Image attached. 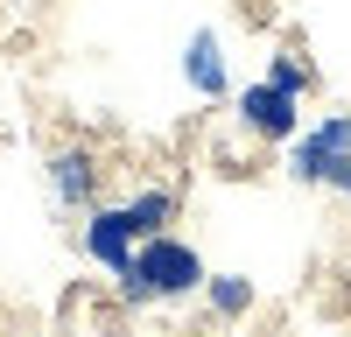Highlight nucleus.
Returning a JSON list of instances; mask_svg holds the SVG:
<instances>
[{"label": "nucleus", "mask_w": 351, "mask_h": 337, "mask_svg": "<svg viewBox=\"0 0 351 337\" xmlns=\"http://www.w3.org/2000/svg\"><path fill=\"white\" fill-rule=\"evenodd\" d=\"M204 260H197V246H183L176 232H162V239H141V253H134V267L120 274V302H183V295H197L204 288Z\"/></svg>", "instance_id": "f257e3e1"}, {"label": "nucleus", "mask_w": 351, "mask_h": 337, "mask_svg": "<svg viewBox=\"0 0 351 337\" xmlns=\"http://www.w3.org/2000/svg\"><path fill=\"white\" fill-rule=\"evenodd\" d=\"M288 176L309 190H337L351 204V112H330V120H316L309 134L288 140Z\"/></svg>", "instance_id": "f03ea898"}, {"label": "nucleus", "mask_w": 351, "mask_h": 337, "mask_svg": "<svg viewBox=\"0 0 351 337\" xmlns=\"http://www.w3.org/2000/svg\"><path fill=\"white\" fill-rule=\"evenodd\" d=\"M77 246H84V260H92V267H106L112 281H120V274L134 267V253H141V232L127 225V204H92L84 225H77Z\"/></svg>", "instance_id": "7ed1b4c3"}, {"label": "nucleus", "mask_w": 351, "mask_h": 337, "mask_svg": "<svg viewBox=\"0 0 351 337\" xmlns=\"http://www.w3.org/2000/svg\"><path fill=\"white\" fill-rule=\"evenodd\" d=\"M232 105H239V127H246L253 140H295V134H302V99H295V92H281L274 77L246 84Z\"/></svg>", "instance_id": "20e7f679"}, {"label": "nucleus", "mask_w": 351, "mask_h": 337, "mask_svg": "<svg viewBox=\"0 0 351 337\" xmlns=\"http://www.w3.org/2000/svg\"><path fill=\"white\" fill-rule=\"evenodd\" d=\"M49 197L64 211H92L99 204V155L92 148H56L49 155Z\"/></svg>", "instance_id": "39448f33"}, {"label": "nucleus", "mask_w": 351, "mask_h": 337, "mask_svg": "<svg viewBox=\"0 0 351 337\" xmlns=\"http://www.w3.org/2000/svg\"><path fill=\"white\" fill-rule=\"evenodd\" d=\"M183 77H190L197 99H225V49H218L211 28H197V36L183 42Z\"/></svg>", "instance_id": "423d86ee"}, {"label": "nucleus", "mask_w": 351, "mask_h": 337, "mask_svg": "<svg viewBox=\"0 0 351 337\" xmlns=\"http://www.w3.org/2000/svg\"><path fill=\"white\" fill-rule=\"evenodd\" d=\"M176 211H183V197H176V190H162V183H155V190H134V197H127V225H134L141 239H162L169 225H176Z\"/></svg>", "instance_id": "0eeeda50"}, {"label": "nucleus", "mask_w": 351, "mask_h": 337, "mask_svg": "<svg viewBox=\"0 0 351 337\" xmlns=\"http://www.w3.org/2000/svg\"><path fill=\"white\" fill-rule=\"evenodd\" d=\"M204 295H211L218 316H246V309H253V281H246V274H211V281H204Z\"/></svg>", "instance_id": "6e6552de"}, {"label": "nucleus", "mask_w": 351, "mask_h": 337, "mask_svg": "<svg viewBox=\"0 0 351 337\" xmlns=\"http://www.w3.org/2000/svg\"><path fill=\"white\" fill-rule=\"evenodd\" d=\"M267 77L281 84V92H295V99H302V92H309V84H316V77H309V64H302V56H295V49H281V56H274V64H267Z\"/></svg>", "instance_id": "1a4fd4ad"}]
</instances>
